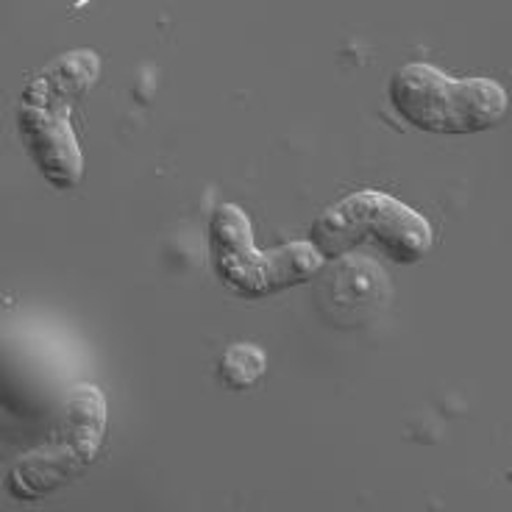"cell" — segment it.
<instances>
[{"label":"cell","mask_w":512,"mask_h":512,"mask_svg":"<svg viewBox=\"0 0 512 512\" xmlns=\"http://www.w3.org/2000/svg\"><path fill=\"white\" fill-rule=\"evenodd\" d=\"M390 103L432 134H476L499 126L510 98L490 78H451L432 64H407L390 81Z\"/></svg>","instance_id":"obj_2"},{"label":"cell","mask_w":512,"mask_h":512,"mask_svg":"<svg viewBox=\"0 0 512 512\" xmlns=\"http://www.w3.org/2000/svg\"><path fill=\"white\" fill-rule=\"evenodd\" d=\"M209 245L215 273L231 293L243 298L268 295V251H259L254 245L251 220L240 206L223 204L215 209L209 223Z\"/></svg>","instance_id":"obj_4"},{"label":"cell","mask_w":512,"mask_h":512,"mask_svg":"<svg viewBox=\"0 0 512 512\" xmlns=\"http://www.w3.org/2000/svg\"><path fill=\"white\" fill-rule=\"evenodd\" d=\"M106 432V401L92 384L76 387L62 407V421L51 443L26 454L9 474L12 496L34 501L48 496L56 487L67 485L81 474L101 451Z\"/></svg>","instance_id":"obj_3"},{"label":"cell","mask_w":512,"mask_h":512,"mask_svg":"<svg viewBox=\"0 0 512 512\" xmlns=\"http://www.w3.org/2000/svg\"><path fill=\"white\" fill-rule=\"evenodd\" d=\"M17 123L39 173L59 190L76 187L84 173V156L70 123V109H39L23 103Z\"/></svg>","instance_id":"obj_5"},{"label":"cell","mask_w":512,"mask_h":512,"mask_svg":"<svg viewBox=\"0 0 512 512\" xmlns=\"http://www.w3.org/2000/svg\"><path fill=\"white\" fill-rule=\"evenodd\" d=\"M432 240V226L412 206L384 192L362 190L326 209L315 220L309 243L323 259H343L368 248L393 265H415L429 254Z\"/></svg>","instance_id":"obj_1"},{"label":"cell","mask_w":512,"mask_h":512,"mask_svg":"<svg viewBox=\"0 0 512 512\" xmlns=\"http://www.w3.org/2000/svg\"><path fill=\"white\" fill-rule=\"evenodd\" d=\"M98 73H101V62L92 51L64 53L31 78L23 103L39 106V109H70L73 112L76 101H81L90 92Z\"/></svg>","instance_id":"obj_7"},{"label":"cell","mask_w":512,"mask_h":512,"mask_svg":"<svg viewBox=\"0 0 512 512\" xmlns=\"http://www.w3.org/2000/svg\"><path fill=\"white\" fill-rule=\"evenodd\" d=\"M318 293L329 318L340 326H359L384 307L390 287L382 268L368 256H343L332 259Z\"/></svg>","instance_id":"obj_6"},{"label":"cell","mask_w":512,"mask_h":512,"mask_svg":"<svg viewBox=\"0 0 512 512\" xmlns=\"http://www.w3.org/2000/svg\"><path fill=\"white\" fill-rule=\"evenodd\" d=\"M268 368V359L262 348L251 343H234L226 348V354L220 359V376L229 387H251L262 379V373Z\"/></svg>","instance_id":"obj_8"}]
</instances>
